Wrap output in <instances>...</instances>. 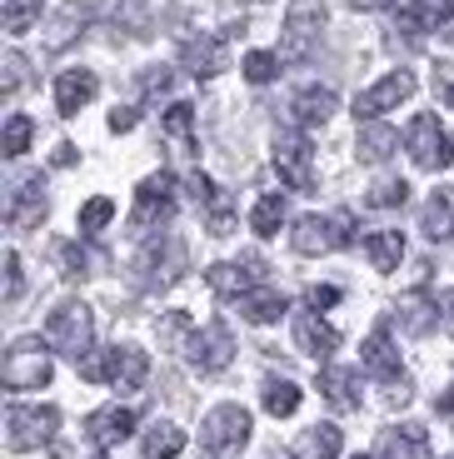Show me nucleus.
Segmentation results:
<instances>
[{
	"label": "nucleus",
	"instance_id": "nucleus-1",
	"mask_svg": "<svg viewBox=\"0 0 454 459\" xmlns=\"http://www.w3.org/2000/svg\"><path fill=\"white\" fill-rule=\"evenodd\" d=\"M250 429L255 425H250V410H245V404H215L200 425V445H205V455L230 459L250 445Z\"/></svg>",
	"mask_w": 454,
	"mask_h": 459
},
{
	"label": "nucleus",
	"instance_id": "nucleus-2",
	"mask_svg": "<svg viewBox=\"0 0 454 459\" xmlns=\"http://www.w3.org/2000/svg\"><path fill=\"white\" fill-rule=\"evenodd\" d=\"M91 334H95V325H91V310H85L80 299H65V305L46 320V344L56 355L75 359V365L91 355Z\"/></svg>",
	"mask_w": 454,
	"mask_h": 459
},
{
	"label": "nucleus",
	"instance_id": "nucleus-3",
	"mask_svg": "<svg viewBox=\"0 0 454 459\" xmlns=\"http://www.w3.org/2000/svg\"><path fill=\"white\" fill-rule=\"evenodd\" d=\"M50 350L40 340H15L11 350H5V365H0V379H5V390L21 394V390H40V385H50Z\"/></svg>",
	"mask_w": 454,
	"mask_h": 459
},
{
	"label": "nucleus",
	"instance_id": "nucleus-4",
	"mask_svg": "<svg viewBox=\"0 0 454 459\" xmlns=\"http://www.w3.org/2000/svg\"><path fill=\"white\" fill-rule=\"evenodd\" d=\"M270 155H275V170H280V180L290 190H315V145H310V135L300 126L280 130Z\"/></svg>",
	"mask_w": 454,
	"mask_h": 459
},
{
	"label": "nucleus",
	"instance_id": "nucleus-5",
	"mask_svg": "<svg viewBox=\"0 0 454 459\" xmlns=\"http://www.w3.org/2000/svg\"><path fill=\"white\" fill-rule=\"evenodd\" d=\"M295 255H329L340 245L354 240V215L350 210H335V215H305L295 220Z\"/></svg>",
	"mask_w": 454,
	"mask_h": 459
},
{
	"label": "nucleus",
	"instance_id": "nucleus-6",
	"mask_svg": "<svg viewBox=\"0 0 454 459\" xmlns=\"http://www.w3.org/2000/svg\"><path fill=\"white\" fill-rule=\"evenodd\" d=\"M405 150L420 170H444L454 160V135L440 126V115H415L405 130Z\"/></svg>",
	"mask_w": 454,
	"mask_h": 459
},
{
	"label": "nucleus",
	"instance_id": "nucleus-7",
	"mask_svg": "<svg viewBox=\"0 0 454 459\" xmlns=\"http://www.w3.org/2000/svg\"><path fill=\"white\" fill-rule=\"evenodd\" d=\"M319 35H325V5L319 0H295L280 30V60H305L315 56Z\"/></svg>",
	"mask_w": 454,
	"mask_h": 459
},
{
	"label": "nucleus",
	"instance_id": "nucleus-8",
	"mask_svg": "<svg viewBox=\"0 0 454 459\" xmlns=\"http://www.w3.org/2000/svg\"><path fill=\"white\" fill-rule=\"evenodd\" d=\"M56 429H60L56 404H11V414H5V439L21 455L35 445H46V439H56Z\"/></svg>",
	"mask_w": 454,
	"mask_h": 459
},
{
	"label": "nucleus",
	"instance_id": "nucleus-9",
	"mask_svg": "<svg viewBox=\"0 0 454 459\" xmlns=\"http://www.w3.org/2000/svg\"><path fill=\"white\" fill-rule=\"evenodd\" d=\"M175 215V175L160 170V175H145L135 190V215H130V230H155Z\"/></svg>",
	"mask_w": 454,
	"mask_h": 459
},
{
	"label": "nucleus",
	"instance_id": "nucleus-10",
	"mask_svg": "<svg viewBox=\"0 0 454 459\" xmlns=\"http://www.w3.org/2000/svg\"><path fill=\"white\" fill-rule=\"evenodd\" d=\"M135 275H140V285H145V290L175 285V280L185 275V245L180 240H150L145 250L135 255Z\"/></svg>",
	"mask_w": 454,
	"mask_h": 459
},
{
	"label": "nucleus",
	"instance_id": "nucleus-11",
	"mask_svg": "<svg viewBox=\"0 0 454 459\" xmlns=\"http://www.w3.org/2000/svg\"><path fill=\"white\" fill-rule=\"evenodd\" d=\"M185 359H190L200 375H220V369L235 359V334H230V325L210 320L205 330H195L190 344H185Z\"/></svg>",
	"mask_w": 454,
	"mask_h": 459
},
{
	"label": "nucleus",
	"instance_id": "nucleus-12",
	"mask_svg": "<svg viewBox=\"0 0 454 459\" xmlns=\"http://www.w3.org/2000/svg\"><path fill=\"white\" fill-rule=\"evenodd\" d=\"M260 280H265V260H230L205 270V285L220 299H245L250 290H260Z\"/></svg>",
	"mask_w": 454,
	"mask_h": 459
},
{
	"label": "nucleus",
	"instance_id": "nucleus-13",
	"mask_svg": "<svg viewBox=\"0 0 454 459\" xmlns=\"http://www.w3.org/2000/svg\"><path fill=\"white\" fill-rule=\"evenodd\" d=\"M409 95H415V75H409V70H395V75L375 81L364 95H354V115H360V120H375V115L395 110V105L409 100Z\"/></svg>",
	"mask_w": 454,
	"mask_h": 459
},
{
	"label": "nucleus",
	"instance_id": "nucleus-14",
	"mask_svg": "<svg viewBox=\"0 0 454 459\" xmlns=\"http://www.w3.org/2000/svg\"><path fill=\"white\" fill-rule=\"evenodd\" d=\"M180 65L190 70L195 81H215V75L230 70V50H225L220 35H195V40L180 46Z\"/></svg>",
	"mask_w": 454,
	"mask_h": 459
},
{
	"label": "nucleus",
	"instance_id": "nucleus-15",
	"mask_svg": "<svg viewBox=\"0 0 454 459\" xmlns=\"http://www.w3.org/2000/svg\"><path fill=\"white\" fill-rule=\"evenodd\" d=\"M399 25L409 35H454V0H409Z\"/></svg>",
	"mask_w": 454,
	"mask_h": 459
},
{
	"label": "nucleus",
	"instance_id": "nucleus-16",
	"mask_svg": "<svg viewBox=\"0 0 454 459\" xmlns=\"http://www.w3.org/2000/svg\"><path fill=\"white\" fill-rule=\"evenodd\" d=\"M85 435H91L100 449L120 445V439L135 435V410H126V404H105V410H95L91 420H85Z\"/></svg>",
	"mask_w": 454,
	"mask_h": 459
},
{
	"label": "nucleus",
	"instance_id": "nucleus-17",
	"mask_svg": "<svg viewBox=\"0 0 454 459\" xmlns=\"http://www.w3.org/2000/svg\"><path fill=\"white\" fill-rule=\"evenodd\" d=\"M295 344L310 359H329L340 350V330L319 320V310H305V315H295Z\"/></svg>",
	"mask_w": 454,
	"mask_h": 459
},
{
	"label": "nucleus",
	"instance_id": "nucleus-18",
	"mask_svg": "<svg viewBox=\"0 0 454 459\" xmlns=\"http://www.w3.org/2000/svg\"><path fill=\"white\" fill-rule=\"evenodd\" d=\"M380 459H430L424 425H385L380 429Z\"/></svg>",
	"mask_w": 454,
	"mask_h": 459
},
{
	"label": "nucleus",
	"instance_id": "nucleus-19",
	"mask_svg": "<svg viewBox=\"0 0 454 459\" xmlns=\"http://www.w3.org/2000/svg\"><path fill=\"white\" fill-rule=\"evenodd\" d=\"M190 195L200 200L205 230H210V235H230V230H235V210H230V195H220L215 185L205 180V175H190Z\"/></svg>",
	"mask_w": 454,
	"mask_h": 459
},
{
	"label": "nucleus",
	"instance_id": "nucleus-20",
	"mask_svg": "<svg viewBox=\"0 0 454 459\" xmlns=\"http://www.w3.org/2000/svg\"><path fill=\"white\" fill-rule=\"evenodd\" d=\"M335 110H340V100H335V91H329V85H305V91L290 100V115H295V126H300V130L325 126Z\"/></svg>",
	"mask_w": 454,
	"mask_h": 459
},
{
	"label": "nucleus",
	"instance_id": "nucleus-21",
	"mask_svg": "<svg viewBox=\"0 0 454 459\" xmlns=\"http://www.w3.org/2000/svg\"><path fill=\"white\" fill-rule=\"evenodd\" d=\"M360 365H364V375H375V379H399V350L385 325L360 344Z\"/></svg>",
	"mask_w": 454,
	"mask_h": 459
},
{
	"label": "nucleus",
	"instance_id": "nucleus-22",
	"mask_svg": "<svg viewBox=\"0 0 454 459\" xmlns=\"http://www.w3.org/2000/svg\"><path fill=\"white\" fill-rule=\"evenodd\" d=\"M319 394H325L335 410H360V369L325 365L319 369Z\"/></svg>",
	"mask_w": 454,
	"mask_h": 459
},
{
	"label": "nucleus",
	"instance_id": "nucleus-23",
	"mask_svg": "<svg viewBox=\"0 0 454 459\" xmlns=\"http://www.w3.org/2000/svg\"><path fill=\"white\" fill-rule=\"evenodd\" d=\"M50 200H46V180H25L11 200V230H35L46 220Z\"/></svg>",
	"mask_w": 454,
	"mask_h": 459
},
{
	"label": "nucleus",
	"instance_id": "nucleus-24",
	"mask_svg": "<svg viewBox=\"0 0 454 459\" xmlns=\"http://www.w3.org/2000/svg\"><path fill=\"white\" fill-rule=\"evenodd\" d=\"M420 230L430 240H454V185H440L430 200H424Z\"/></svg>",
	"mask_w": 454,
	"mask_h": 459
},
{
	"label": "nucleus",
	"instance_id": "nucleus-25",
	"mask_svg": "<svg viewBox=\"0 0 454 459\" xmlns=\"http://www.w3.org/2000/svg\"><path fill=\"white\" fill-rule=\"evenodd\" d=\"M91 100H95V75L91 70H65V75L56 81V110L60 115H80Z\"/></svg>",
	"mask_w": 454,
	"mask_h": 459
},
{
	"label": "nucleus",
	"instance_id": "nucleus-26",
	"mask_svg": "<svg viewBox=\"0 0 454 459\" xmlns=\"http://www.w3.org/2000/svg\"><path fill=\"white\" fill-rule=\"evenodd\" d=\"M354 150H360V160L364 165H380L389 160L399 150V130L385 126V120H370V126H360V140H354Z\"/></svg>",
	"mask_w": 454,
	"mask_h": 459
},
{
	"label": "nucleus",
	"instance_id": "nucleus-27",
	"mask_svg": "<svg viewBox=\"0 0 454 459\" xmlns=\"http://www.w3.org/2000/svg\"><path fill=\"white\" fill-rule=\"evenodd\" d=\"M150 379V355L140 350V344H115V379L110 385H120V390H145Z\"/></svg>",
	"mask_w": 454,
	"mask_h": 459
},
{
	"label": "nucleus",
	"instance_id": "nucleus-28",
	"mask_svg": "<svg viewBox=\"0 0 454 459\" xmlns=\"http://www.w3.org/2000/svg\"><path fill=\"white\" fill-rule=\"evenodd\" d=\"M340 429L335 425H310L305 435L290 445V459H340Z\"/></svg>",
	"mask_w": 454,
	"mask_h": 459
},
{
	"label": "nucleus",
	"instance_id": "nucleus-29",
	"mask_svg": "<svg viewBox=\"0 0 454 459\" xmlns=\"http://www.w3.org/2000/svg\"><path fill=\"white\" fill-rule=\"evenodd\" d=\"M364 255H370V264L375 270H399V260H405V235L399 230H375V235H364Z\"/></svg>",
	"mask_w": 454,
	"mask_h": 459
},
{
	"label": "nucleus",
	"instance_id": "nucleus-30",
	"mask_svg": "<svg viewBox=\"0 0 454 459\" xmlns=\"http://www.w3.org/2000/svg\"><path fill=\"white\" fill-rule=\"evenodd\" d=\"M284 310H290V299H284L280 290H250V295L240 299V315L250 325H275Z\"/></svg>",
	"mask_w": 454,
	"mask_h": 459
},
{
	"label": "nucleus",
	"instance_id": "nucleus-31",
	"mask_svg": "<svg viewBox=\"0 0 454 459\" xmlns=\"http://www.w3.org/2000/svg\"><path fill=\"white\" fill-rule=\"evenodd\" d=\"M399 320H405L409 334H430L434 320H440V305H434V295H424V290H415V295L399 299Z\"/></svg>",
	"mask_w": 454,
	"mask_h": 459
},
{
	"label": "nucleus",
	"instance_id": "nucleus-32",
	"mask_svg": "<svg viewBox=\"0 0 454 459\" xmlns=\"http://www.w3.org/2000/svg\"><path fill=\"white\" fill-rule=\"evenodd\" d=\"M185 449V429L180 425H150V435H145V445H140V455L145 459H175Z\"/></svg>",
	"mask_w": 454,
	"mask_h": 459
},
{
	"label": "nucleus",
	"instance_id": "nucleus-33",
	"mask_svg": "<svg viewBox=\"0 0 454 459\" xmlns=\"http://www.w3.org/2000/svg\"><path fill=\"white\" fill-rule=\"evenodd\" d=\"M165 135H170V145H175V150H185V155L195 150V110H190L185 100L165 110Z\"/></svg>",
	"mask_w": 454,
	"mask_h": 459
},
{
	"label": "nucleus",
	"instance_id": "nucleus-34",
	"mask_svg": "<svg viewBox=\"0 0 454 459\" xmlns=\"http://www.w3.org/2000/svg\"><path fill=\"white\" fill-rule=\"evenodd\" d=\"M31 140H35V120L31 115H11L5 120V140H0V155L5 160H21L25 150H31Z\"/></svg>",
	"mask_w": 454,
	"mask_h": 459
},
{
	"label": "nucleus",
	"instance_id": "nucleus-35",
	"mask_svg": "<svg viewBox=\"0 0 454 459\" xmlns=\"http://www.w3.org/2000/svg\"><path fill=\"white\" fill-rule=\"evenodd\" d=\"M265 410L275 420H290L300 410V385H290V379H265Z\"/></svg>",
	"mask_w": 454,
	"mask_h": 459
},
{
	"label": "nucleus",
	"instance_id": "nucleus-36",
	"mask_svg": "<svg viewBox=\"0 0 454 459\" xmlns=\"http://www.w3.org/2000/svg\"><path fill=\"white\" fill-rule=\"evenodd\" d=\"M409 200V185L399 180V175H385V180L370 185V195H364V205L370 210H399Z\"/></svg>",
	"mask_w": 454,
	"mask_h": 459
},
{
	"label": "nucleus",
	"instance_id": "nucleus-37",
	"mask_svg": "<svg viewBox=\"0 0 454 459\" xmlns=\"http://www.w3.org/2000/svg\"><path fill=\"white\" fill-rule=\"evenodd\" d=\"M85 15H91L85 5H65V11L56 15V25H50L46 46H50V50H65V46H70V35H75V30H85Z\"/></svg>",
	"mask_w": 454,
	"mask_h": 459
},
{
	"label": "nucleus",
	"instance_id": "nucleus-38",
	"mask_svg": "<svg viewBox=\"0 0 454 459\" xmlns=\"http://www.w3.org/2000/svg\"><path fill=\"white\" fill-rule=\"evenodd\" d=\"M0 21H5L11 35H25L40 21V0H5V5H0Z\"/></svg>",
	"mask_w": 454,
	"mask_h": 459
},
{
	"label": "nucleus",
	"instance_id": "nucleus-39",
	"mask_svg": "<svg viewBox=\"0 0 454 459\" xmlns=\"http://www.w3.org/2000/svg\"><path fill=\"white\" fill-rule=\"evenodd\" d=\"M250 225H255V235H275V230L284 225V200L280 195H260L255 210H250Z\"/></svg>",
	"mask_w": 454,
	"mask_h": 459
},
{
	"label": "nucleus",
	"instance_id": "nucleus-40",
	"mask_svg": "<svg viewBox=\"0 0 454 459\" xmlns=\"http://www.w3.org/2000/svg\"><path fill=\"white\" fill-rule=\"evenodd\" d=\"M115 220V205L105 195H95V200H85V205H80V235H100L105 225H110Z\"/></svg>",
	"mask_w": 454,
	"mask_h": 459
},
{
	"label": "nucleus",
	"instance_id": "nucleus-41",
	"mask_svg": "<svg viewBox=\"0 0 454 459\" xmlns=\"http://www.w3.org/2000/svg\"><path fill=\"white\" fill-rule=\"evenodd\" d=\"M275 75H280V56L275 50H250L245 56V81L250 85H270Z\"/></svg>",
	"mask_w": 454,
	"mask_h": 459
},
{
	"label": "nucleus",
	"instance_id": "nucleus-42",
	"mask_svg": "<svg viewBox=\"0 0 454 459\" xmlns=\"http://www.w3.org/2000/svg\"><path fill=\"white\" fill-rule=\"evenodd\" d=\"M80 379H91V385H110V379H115V350H91V355L80 359Z\"/></svg>",
	"mask_w": 454,
	"mask_h": 459
},
{
	"label": "nucleus",
	"instance_id": "nucleus-43",
	"mask_svg": "<svg viewBox=\"0 0 454 459\" xmlns=\"http://www.w3.org/2000/svg\"><path fill=\"white\" fill-rule=\"evenodd\" d=\"M56 264H60V275L80 280L85 270H91V260H85V245H75V240H60V245H56Z\"/></svg>",
	"mask_w": 454,
	"mask_h": 459
},
{
	"label": "nucleus",
	"instance_id": "nucleus-44",
	"mask_svg": "<svg viewBox=\"0 0 454 459\" xmlns=\"http://www.w3.org/2000/svg\"><path fill=\"white\" fill-rule=\"evenodd\" d=\"M170 85H175V70L170 65H145V70H140V95H145V100L165 95Z\"/></svg>",
	"mask_w": 454,
	"mask_h": 459
},
{
	"label": "nucleus",
	"instance_id": "nucleus-45",
	"mask_svg": "<svg viewBox=\"0 0 454 459\" xmlns=\"http://www.w3.org/2000/svg\"><path fill=\"white\" fill-rule=\"evenodd\" d=\"M185 330H190V315H185V310H170L165 320H160V340H165V344H180Z\"/></svg>",
	"mask_w": 454,
	"mask_h": 459
},
{
	"label": "nucleus",
	"instance_id": "nucleus-46",
	"mask_svg": "<svg viewBox=\"0 0 454 459\" xmlns=\"http://www.w3.org/2000/svg\"><path fill=\"white\" fill-rule=\"evenodd\" d=\"M25 295V280H21V255H5V299H11V305H15V299H21Z\"/></svg>",
	"mask_w": 454,
	"mask_h": 459
},
{
	"label": "nucleus",
	"instance_id": "nucleus-47",
	"mask_svg": "<svg viewBox=\"0 0 454 459\" xmlns=\"http://www.w3.org/2000/svg\"><path fill=\"white\" fill-rule=\"evenodd\" d=\"M21 85H25V56L11 50V56H5V95H15Z\"/></svg>",
	"mask_w": 454,
	"mask_h": 459
},
{
	"label": "nucleus",
	"instance_id": "nucleus-48",
	"mask_svg": "<svg viewBox=\"0 0 454 459\" xmlns=\"http://www.w3.org/2000/svg\"><path fill=\"white\" fill-rule=\"evenodd\" d=\"M135 120H140V110H135V105H115V110H110V130H115V135H126V130H135Z\"/></svg>",
	"mask_w": 454,
	"mask_h": 459
},
{
	"label": "nucleus",
	"instance_id": "nucleus-49",
	"mask_svg": "<svg viewBox=\"0 0 454 459\" xmlns=\"http://www.w3.org/2000/svg\"><path fill=\"white\" fill-rule=\"evenodd\" d=\"M305 299H310V310H329V305H340V290H335V285H315Z\"/></svg>",
	"mask_w": 454,
	"mask_h": 459
},
{
	"label": "nucleus",
	"instance_id": "nucleus-50",
	"mask_svg": "<svg viewBox=\"0 0 454 459\" xmlns=\"http://www.w3.org/2000/svg\"><path fill=\"white\" fill-rule=\"evenodd\" d=\"M434 305H440V320L454 330V285H450V290H440V295H434Z\"/></svg>",
	"mask_w": 454,
	"mask_h": 459
},
{
	"label": "nucleus",
	"instance_id": "nucleus-51",
	"mask_svg": "<svg viewBox=\"0 0 454 459\" xmlns=\"http://www.w3.org/2000/svg\"><path fill=\"white\" fill-rule=\"evenodd\" d=\"M385 400L389 404H405L409 400V379H385Z\"/></svg>",
	"mask_w": 454,
	"mask_h": 459
},
{
	"label": "nucleus",
	"instance_id": "nucleus-52",
	"mask_svg": "<svg viewBox=\"0 0 454 459\" xmlns=\"http://www.w3.org/2000/svg\"><path fill=\"white\" fill-rule=\"evenodd\" d=\"M354 5H360V11H389L395 0H354Z\"/></svg>",
	"mask_w": 454,
	"mask_h": 459
},
{
	"label": "nucleus",
	"instance_id": "nucleus-53",
	"mask_svg": "<svg viewBox=\"0 0 454 459\" xmlns=\"http://www.w3.org/2000/svg\"><path fill=\"white\" fill-rule=\"evenodd\" d=\"M56 165H75V145H60L56 150Z\"/></svg>",
	"mask_w": 454,
	"mask_h": 459
},
{
	"label": "nucleus",
	"instance_id": "nucleus-54",
	"mask_svg": "<svg viewBox=\"0 0 454 459\" xmlns=\"http://www.w3.org/2000/svg\"><path fill=\"white\" fill-rule=\"evenodd\" d=\"M440 414H454V390H450V394H440Z\"/></svg>",
	"mask_w": 454,
	"mask_h": 459
},
{
	"label": "nucleus",
	"instance_id": "nucleus-55",
	"mask_svg": "<svg viewBox=\"0 0 454 459\" xmlns=\"http://www.w3.org/2000/svg\"><path fill=\"white\" fill-rule=\"evenodd\" d=\"M444 100H450V105H454V85H450V91H444Z\"/></svg>",
	"mask_w": 454,
	"mask_h": 459
},
{
	"label": "nucleus",
	"instance_id": "nucleus-56",
	"mask_svg": "<svg viewBox=\"0 0 454 459\" xmlns=\"http://www.w3.org/2000/svg\"><path fill=\"white\" fill-rule=\"evenodd\" d=\"M354 459H370V455H354Z\"/></svg>",
	"mask_w": 454,
	"mask_h": 459
},
{
	"label": "nucleus",
	"instance_id": "nucleus-57",
	"mask_svg": "<svg viewBox=\"0 0 454 459\" xmlns=\"http://www.w3.org/2000/svg\"><path fill=\"white\" fill-rule=\"evenodd\" d=\"M95 459H105V455H95Z\"/></svg>",
	"mask_w": 454,
	"mask_h": 459
},
{
	"label": "nucleus",
	"instance_id": "nucleus-58",
	"mask_svg": "<svg viewBox=\"0 0 454 459\" xmlns=\"http://www.w3.org/2000/svg\"><path fill=\"white\" fill-rule=\"evenodd\" d=\"M450 459H454V455H450Z\"/></svg>",
	"mask_w": 454,
	"mask_h": 459
}]
</instances>
